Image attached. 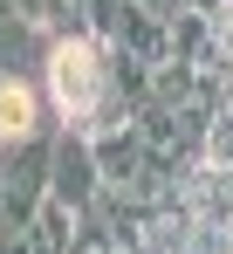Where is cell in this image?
<instances>
[{
  "label": "cell",
  "mask_w": 233,
  "mask_h": 254,
  "mask_svg": "<svg viewBox=\"0 0 233 254\" xmlns=\"http://www.w3.org/2000/svg\"><path fill=\"white\" fill-rule=\"evenodd\" d=\"M48 96L62 110L69 130H110V124H130V103L110 89V42L103 35H69V42L48 48Z\"/></svg>",
  "instance_id": "obj_1"
},
{
  "label": "cell",
  "mask_w": 233,
  "mask_h": 254,
  "mask_svg": "<svg viewBox=\"0 0 233 254\" xmlns=\"http://www.w3.org/2000/svg\"><path fill=\"white\" fill-rule=\"evenodd\" d=\"M48 144H55V130L0 144V227H28L41 213V199H48Z\"/></svg>",
  "instance_id": "obj_2"
},
{
  "label": "cell",
  "mask_w": 233,
  "mask_h": 254,
  "mask_svg": "<svg viewBox=\"0 0 233 254\" xmlns=\"http://www.w3.org/2000/svg\"><path fill=\"white\" fill-rule=\"evenodd\" d=\"M103 192V172H96V144H89V130H55V144H48V199H62V206H89Z\"/></svg>",
  "instance_id": "obj_3"
},
{
  "label": "cell",
  "mask_w": 233,
  "mask_h": 254,
  "mask_svg": "<svg viewBox=\"0 0 233 254\" xmlns=\"http://www.w3.org/2000/svg\"><path fill=\"white\" fill-rule=\"evenodd\" d=\"M48 48H55V35L35 14H21L14 0H0V76L7 83H41L48 76Z\"/></svg>",
  "instance_id": "obj_4"
},
{
  "label": "cell",
  "mask_w": 233,
  "mask_h": 254,
  "mask_svg": "<svg viewBox=\"0 0 233 254\" xmlns=\"http://www.w3.org/2000/svg\"><path fill=\"white\" fill-rule=\"evenodd\" d=\"M110 48H123V55H137V62H172V21L165 14H151L144 0H130L123 14H116V28H110Z\"/></svg>",
  "instance_id": "obj_5"
},
{
  "label": "cell",
  "mask_w": 233,
  "mask_h": 254,
  "mask_svg": "<svg viewBox=\"0 0 233 254\" xmlns=\"http://www.w3.org/2000/svg\"><path fill=\"white\" fill-rule=\"evenodd\" d=\"M35 21L55 35V42H69V35H96V28H89V0H41Z\"/></svg>",
  "instance_id": "obj_6"
},
{
  "label": "cell",
  "mask_w": 233,
  "mask_h": 254,
  "mask_svg": "<svg viewBox=\"0 0 233 254\" xmlns=\"http://www.w3.org/2000/svg\"><path fill=\"white\" fill-rule=\"evenodd\" d=\"M123 7H130V0H89V28H96L103 42H110V28H116V14H123Z\"/></svg>",
  "instance_id": "obj_7"
},
{
  "label": "cell",
  "mask_w": 233,
  "mask_h": 254,
  "mask_svg": "<svg viewBox=\"0 0 233 254\" xmlns=\"http://www.w3.org/2000/svg\"><path fill=\"white\" fill-rule=\"evenodd\" d=\"M144 7L165 14V21H172V14H213V0H144Z\"/></svg>",
  "instance_id": "obj_8"
},
{
  "label": "cell",
  "mask_w": 233,
  "mask_h": 254,
  "mask_svg": "<svg viewBox=\"0 0 233 254\" xmlns=\"http://www.w3.org/2000/svg\"><path fill=\"white\" fill-rule=\"evenodd\" d=\"M227 192H233V165H227Z\"/></svg>",
  "instance_id": "obj_9"
}]
</instances>
